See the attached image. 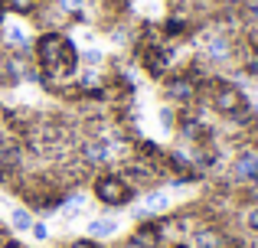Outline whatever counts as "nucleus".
Here are the masks:
<instances>
[{
    "label": "nucleus",
    "instance_id": "1",
    "mask_svg": "<svg viewBox=\"0 0 258 248\" xmlns=\"http://www.w3.org/2000/svg\"><path fill=\"white\" fill-rule=\"evenodd\" d=\"M92 193H95V199L105 206V212H114V209H121V206H131L134 196H138V190H134L114 167H105L101 173H95L92 177Z\"/></svg>",
    "mask_w": 258,
    "mask_h": 248
},
{
    "label": "nucleus",
    "instance_id": "2",
    "mask_svg": "<svg viewBox=\"0 0 258 248\" xmlns=\"http://www.w3.org/2000/svg\"><path fill=\"white\" fill-rule=\"evenodd\" d=\"M164 102L173 105L176 111L193 108V105L200 102V82H193L183 69L180 72H170V75L164 78Z\"/></svg>",
    "mask_w": 258,
    "mask_h": 248
},
{
    "label": "nucleus",
    "instance_id": "3",
    "mask_svg": "<svg viewBox=\"0 0 258 248\" xmlns=\"http://www.w3.org/2000/svg\"><path fill=\"white\" fill-rule=\"evenodd\" d=\"M232 180L235 183H258V153L255 150H242L232 160Z\"/></svg>",
    "mask_w": 258,
    "mask_h": 248
},
{
    "label": "nucleus",
    "instance_id": "4",
    "mask_svg": "<svg viewBox=\"0 0 258 248\" xmlns=\"http://www.w3.org/2000/svg\"><path fill=\"white\" fill-rule=\"evenodd\" d=\"M170 206H173L170 193L160 190V186L147 190V193H144V199H141V209H147V216H151V219H157V216H164V212H170Z\"/></svg>",
    "mask_w": 258,
    "mask_h": 248
},
{
    "label": "nucleus",
    "instance_id": "5",
    "mask_svg": "<svg viewBox=\"0 0 258 248\" xmlns=\"http://www.w3.org/2000/svg\"><path fill=\"white\" fill-rule=\"evenodd\" d=\"M118 219L114 216H98V219H92V222H88V238H92V242H105V238H111V235H118Z\"/></svg>",
    "mask_w": 258,
    "mask_h": 248
},
{
    "label": "nucleus",
    "instance_id": "6",
    "mask_svg": "<svg viewBox=\"0 0 258 248\" xmlns=\"http://www.w3.org/2000/svg\"><path fill=\"white\" fill-rule=\"evenodd\" d=\"M33 222H36V219H33V209H30V206H13V209H10V229L13 232L26 235V232L33 229Z\"/></svg>",
    "mask_w": 258,
    "mask_h": 248
},
{
    "label": "nucleus",
    "instance_id": "7",
    "mask_svg": "<svg viewBox=\"0 0 258 248\" xmlns=\"http://www.w3.org/2000/svg\"><path fill=\"white\" fill-rule=\"evenodd\" d=\"M242 225H245L252 235H258V203L242 206Z\"/></svg>",
    "mask_w": 258,
    "mask_h": 248
},
{
    "label": "nucleus",
    "instance_id": "8",
    "mask_svg": "<svg viewBox=\"0 0 258 248\" xmlns=\"http://www.w3.org/2000/svg\"><path fill=\"white\" fill-rule=\"evenodd\" d=\"M30 235L36 238V242H49V225L36 219V222H33V229H30Z\"/></svg>",
    "mask_w": 258,
    "mask_h": 248
},
{
    "label": "nucleus",
    "instance_id": "9",
    "mask_svg": "<svg viewBox=\"0 0 258 248\" xmlns=\"http://www.w3.org/2000/svg\"><path fill=\"white\" fill-rule=\"evenodd\" d=\"M0 248H26V245H23V242H17V238H7V242L0 245Z\"/></svg>",
    "mask_w": 258,
    "mask_h": 248
},
{
    "label": "nucleus",
    "instance_id": "10",
    "mask_svg": "<svg viewBox=\"0 0 258 248\" xmlns=\"http://www.w3.org/2000/svg\"><path fill=\"white\" fill-rule=\"evenodd\" d=\"M167 248H193V245H183V242H173V245H167Z\"/></svg>",
    "mask_w": 258,
    "mask_h": 248
}]
</instances>
